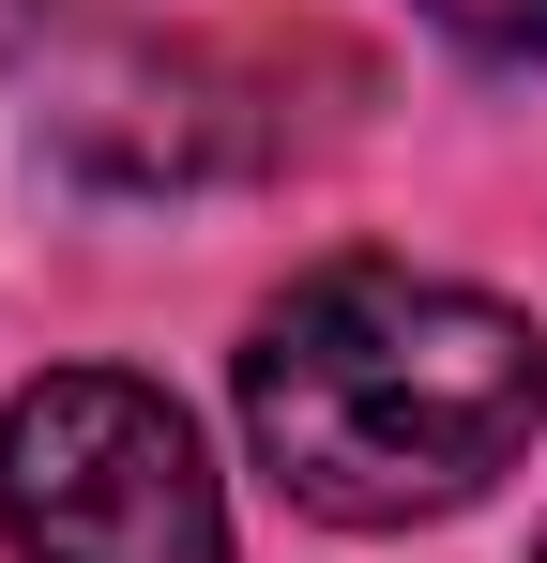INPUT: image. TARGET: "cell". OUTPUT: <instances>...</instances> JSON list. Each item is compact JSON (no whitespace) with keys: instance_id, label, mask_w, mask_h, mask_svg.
Returning <instances> with one entry per match:
<instances>
[{"instance_id":"obj_1","label":"cell","mask_w":547,"mask_h":563,"mask_svg":"<svg viewBox=\"0 0 547 563\" xmlns=\"http://www.w3.org/2000/svg\"><path fill=\"white\" fill-rule=\"evenodd\" d=\"M547 427V335L411 260H320L244 335V442L335 533L456 518Z\"/></svg>"},{"instance_id":"obj_2","label":"cell","mask_w":547,"mask_h":563,"mask_svg":"<svg viewBox=\"0 0 547 563\" xmlns=\"http://www.w3.org/2000/svg\"><path fill=\"white\" fill-rule=\"evenodd\" d=\"M0 549L15 563H228L198 427L137 366H46L0 411Z\"/></svg>"},{"instance_id":"obj_3","label":"cell","mask_w":547,"mask_h":563,"mask_svg":"<svg viewBox=\"0 0 547 563\" xmlns=\"http://www.w3.org/2000/svg\"><path fill=\"white\" fill-rule=\"evenodd\" d=\"M471 62H547V0H426Z\"/></svg>"},{"instance_id":"obj_4","label":"cell","mask_w":547,"mask_h":563,"mask_svg":"<svg viewBox=\"0 0 547 563\" xmlns=\"http://www.w3.org/2000/svg\"><path fill=\"white\" fill-rule=\"evenodd\" d=\"M533 563H547V533H533Z\"/></svg>"}]
</instances>
